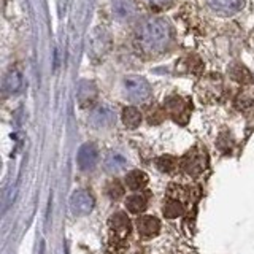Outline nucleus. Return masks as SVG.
Listing matches in <instances>:
<instances>
[{
    "label": "nucleus",
    "mask_w": 254,
    "mask_h": 254,
    "mask_svg": "<svg viewBox=\"0 0 254 254\" xmlns=\"http://www.w3.org/2000/svg\"><path fill=\"white\" fill-rule=\"evenodd\" d=\"M173 40V26L169 19L159 14H149L141 18L133 27L132 34L135 51L145 59H157L169 53Z\"/></svg>",
    "instance_id": "f257e3e1"
},
{
    "label": "nucleus",
    "mask_w": 254,
    "mask_h": 254,
    "mask_svg": "<svg viewBox=\"0 0 254 254\" xmlns=\"http://www.w3.org/2000/svg\"><path fill=\"white\" fill-rule=\"evenodd\" d=\"M164 110L175 123H178L181 126L188 124L190 118V111H192V105L190 102L181 95H170L164 102Z\"/></svg>",
    "instance_id": "f03ea898"
},
{
    "label": "nucleus",
    "mask_w": 254,
    "mask_h": 254,
    "mask_svg": "<svg viewBox=\"0 0 254 254\" xmlns=\"http://www.w3.org/2000/svg\"><path fill=\"white\" fill-rule=\"evenodd\" d=\"M124 92H126V97L130 102L141 103L149 99L151 86L143 76L130 75V76H126L124 79Z\"/></svg>",
    "instance_id": "7ed1b4c3"
},
{
    "label": "nucleus",
    "mask_w": 254,
    "mask_h": 254,
    "mask_svg": "<svg viewBox=\"0 0 254 254\" xmlns=\"http://www.w3.org/2000/svg\"><path fill=\"white\" fill-rule=\"evenodd\" d=\"M180 167L186 175H189V177H198L206 167L205 151H202L200 148H192L189 153L183 156Z\"/></svg>",
    "instance_id": "20e7f679"
},
{
    "label": "nucleus",
    "mask_w": 254,
    "mask_h": 254,
    "mask_svg": "<svg viewBox=\"0 0 254 254\" xmlns=\"http://www.w3.org/2000/svg\"><path fill=\"white\" fill-rule=\"evenodd\" d=\"M203 3L218 16H234L243 10L245 0H203Z\"/></svg>",
    "instance_id": "39448f33"
},
{
    "label": "nucleus",
    "mask_w": 254,
    "mask_h": 254,
    "mask_svg": "<svg viewBox=\"0 0 254 254\" xmlns=\"http://www.w3.org/2000/svg\"><path fill=\"white\" fill-rule=\"evenodd\" d=\"M70 208L73 214H87L94 208V198L87 190H75L70 197Z\"/></svg>",
    "instance_id": "423d86ee"
},
{
    "label": "nucleus",
    "mask_w": 254,
    "mask_h": 254,
    "mask_svg": "<svg viewBox=\"0 0 254 254\" xmlns=\"http://www.w3.org/2000/svg\"><path fill=\"white\" fill-rule=\"evenodd\" d=\"M76 161L81 170H92L99 161V151L95 148V145H92V143H84L78 151Z\"/></svg>",
    "instance_id": "0eeeda50"
},
{
    "label": "nucleus",
    "mask_w": 254,
    "mask_h": 254,
    "mask_svg": "<svg viewBox=\"0 0 254 254\" xmlns=\"http://www.w3.org/2000/svg\"><path fill=\"white\" fill-rule=\"evenodd\" d=\"M108 226L113 230L115 238H119V240H124L130 234V221L124 211H118L115 214H111Z\"/></svg>",
    "instance_id": "6e6552de"
},
{
    "label": "nucleus",
    "mask_w": 254,
    "mask_h": 254,
    "mask_svg": "<svg viewBox=\"0 0 254 254\" xmlns=\"http://www.w3.org/2000/svg\"><path fill=\"white\" fill-rule=\"evenodd\" d=\"M89 121L95 127H107L115 123V111L107 105H99L92 110Z\"/></svg>",
    "instance_id": "1a4fd4ad"
},
{
    "label": "nucleus",
    "mask_w": 254,
    "mask_h": 254,
    "mask_svg": "<svg viewBox=\"0 0 254 254\" xmlns=\"http://www.w3.org/2000/svg\"><path fill=\"white\" fill-rule=\"evenodd\" d=\"M137 230L143 238H153L161 230V222L154 216H143L137 219Z\"/></svg>",
    "instance_id": "9d476101"
},
{
    "label": "nucleus",
    "mask_w": 254,
    "mask_h": 254,
    "mask_svg": "<svg viewBox=\"0 0 254 254\" xmlns=\"http://www.w3.org/2000/svg\"><path fill=\"white\" fill-rule=\"evenodd\" d=\"M202 61L197 58L194 54H188L185 56L183 59H180V62L177 64V71L180 73H192V75H197L202 71Z\"/></svg>",
    "instance_id": "9b49d317"
},
{
    "label": "nucleus",
    "mask_w": 254,
    "mask_h": 254,
    "mask_svg": "<svg viewBox=\"0 0 254 254\" xmlns=\"http://www.w3.org/2000/svg\"><path fill=\"white\" fill-rule=\"evenodd\" d=\"M113 14L121 21H129L135 16V5L132 0H113Z\"/></svg>",
    "instance_id": "f8f14e48"
},
{
    "label": "nucleus",
    "mask_w": 254,
    "mask_h": 254,
    "mask_svg": "<svg viewBox=\"0 0 254 254\" xmlns=\"http://www.w3.org/2000/svg\"><path fill=\"white\" fill-rule=\"evenodd\" d=\"M221 91H222L221 79L214 78V75H211V78H206L203 81V89L200 91V99L202 100H214V99H218Z\"/></svg>",
    "instance_id": "ddd939ff"
},
{
    "label": "nucleus",
    "mask_w": 254,
    "mask_h": 254,
    "mask_svg": "<svg viewBox=\"0 0 254 254\" xmlns=\"http://www.w3.org/2000/svg\"><path fill=\"white\" fill-rule=\"evenodd\" d=\"M97 99V91H95V86L89 81H83L79 84L78 89V102L81 107H89Z\"/></svg>",
    "instance_id": "4468645a"
},
{
    "label": "nucleus",
    "mask_w": 254,
    "mask_h": 254,
    "mask_svg": "<svg viewBox=\"0 0 254 254\" xmlns=\"http://www.w3.org/2000/svg\"><path fill=\"white\" fill-rule=\"evenodd\" d=\"M137 2L151 13H162L172 8L177 0H137Z\"/></svg>",
    "instance_id": "2eb2a0df"
},
{
    "label": "nucleus",
    "mask_w": 254,
    "mask_h": 254,
    "mask_svg": "<svg viewBox=\"0 0 254 254\" xmlns=\"http://www.w3.org/2000/svg\"><path fill=\"white\" fill-rule=\"evenodd\" d=\"M126 185H127V188H130L133 190L145 188L148 185V175L145 172H140V170H132V172L127 173Z\"/></svg>",
    "instance_id": "dca6fc26"
},
{
    "label": "nucleus",
    "mask_w": 254,
    "mask_h": 254,
    "mask_svg": "<svg viewBox=\"0 0 254 254\" xmlns=\"http://www.w3.org/2000/svg\"><path fill=\"white\" fill-rule=\"evenodd\" d=\"M123 123L127 129H137L141 123V113L135 107H126L123 110Z\"/></svg>",
    "instance_id": "f3484780"
},
{
    "label": "nucleus",
    "mask_w": 254,
    "mask_h": 254,
    "mask_svg": "<svg viewBox=\"0 0 254 254\" xmlns=\"http://www.w3.org/2000/svg\"><path fill=\"white\" fill-rule=\"evenodd\" d=\"M146 205H148V198L145 194H133L130 197H127V200H126L127 210L133 214H138L141 211H145Z\"/></svg>",
    "instance_id": "a211bd4d"
},
{
    "label": "nucleus",
    "mask_w": 254,
    "mask_h": 254,
    "mask_svg": "<svg viewBox=\"0 0 254 254\" xmlns=\"http://www.w3.org/2000/svg\"><path fill=\"white\" fill-rule=\"evenodd\" d=\"M164 216L169 218V219H175L181 216L183 213H185V206L181 205L180 200H177V198H169V200H165L164 203Z\"/></svg>",
    "instance_id": "6ab92c4d"
},
{
    "label": "nucleus",
    "mask_w": 254,
    "mask_h": 254,
    "mask_svg": "<svg viewBox=\"0 0 254 254\" xmlns=\"http://www.w3.org/2000/svg\"><path fill=\"white\" fill-rule=\"evenodd\" d=\"M178 165V161L177 157L173 156H169V154H164V156H159L157 161H156V167L161 172H165V173H172L175 169H177Z\"/></svg>",
    "instance_id": "aec40b11"
},
{
    "label": "nucleus",
    "mask_w": 254,
    "mask_h": 254,
    "mask_svg": "<svg viewBox=\"0 0 254 254\" xmlns=\"http://www.w3.org/2000/svg\"><path fill=\"white\" fill-rule=\"evenodd\" d=\"M230 76H232L235 81L242 83V84H248L253 81V76L248 71V68L243 65H234L232 70H230Z\"/></svg>",
    "instance_id": "412c9836"
},
{
    "label": "nucleus",
    "mask_w": 254,
    "mask_h": 254,
    "mask_svg": "<svg viewBox=\"0 0 254 254\" xmlns=\"http://www.w3.org/2000/svg\"><path fill=\"white\" fill-rule=\"evenodd\" d=\"M126 159L121 154H116V153H111L107 161H105V167L108 172H118V170H123L126 167Z\"/></svg>",
    "instance_id": "4be33fe9"
},
{
    "label": "nucleus",
    "mask_w": 254,
    "mask_h": 254,
    "mask_svg": "<svg viewBox=\"0 0 254 254\" xmlns=\"http://www.w3.org/2000/svg\"><path fill=\"white\" fill-rule=\"evenodd\" d=\"M105 192L111 198V200H119L124 195V186L121 185V181L111 180L108 185L105 186Z\"/></svg>",
    "instance_id": "5701e85b"
},
{
    "label": "nucleus",
    "mask_w": 254,
    "mask_h": 254,
    "mask_svg": "<svg viewBox=\"0 0 254 254\" xmlns=\"http://www.w3.org/2000/svg\"><path fill=\"white\" fill-rule=\"evenodd\" d=\"M21 84H22V78L18 71H11L5 79V89L8 92H16L21 87Z\"/></svg>",
    "instance_id": "b1692460"
},
{
    "label": "nucleus",
    "mask_w": 254,
    "mask_h": 254,
    "mask_svg": "<svg viewBox=\"0 0 254 254\" xmlns=\"http://www.w3.org/2000/svg\"><path fill=\"white\" fill-rule=\"evenodd\" d=\"M165 110H162L161 107H154L153 110H149V113H148V123L149 124H161L164 121V118H165Z\"/></svg>",
    "instance_id": "393cba45"
},
{
    "label": "nucleus",
    "mask_w": 254,
    "mask_h": 254,
    "mask_svg": "<svg viewBox=\"0 0 254 254\" xmlns=\"http://www.w3.org/2000/svg\"><path fill=\"white\" fill-rule=\"evenodd\" d=\"M124 251H126L124 240H119V238H113L107 246V254H124Z\"/></svg>",
    "instance_id": "a878e982"
},
{
    "label": "nucleus",
    "mask_w": 254,
    "mask_h": 254,
    "mask_svg": "<svg viewBox=\"0 0 254 254\" xmlns=\"http://www.w3.org/2000/svg\"><path fill=\"white\" fill-rule=\"evenodd\" d=\"M253 42H254V35H253Z\"/></svg>",
    "instance_id": "bb28decb"
}]
</instances>
